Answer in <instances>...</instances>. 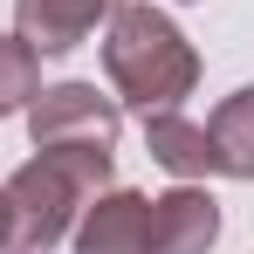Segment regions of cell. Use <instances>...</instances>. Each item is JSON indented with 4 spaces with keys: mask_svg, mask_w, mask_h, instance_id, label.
<instances>
[{
    "mask_svg": "<svg viewBox=\"0 0 254 254\" xmlns=\"http://www.w3.org/2000/svg\"><path fill=\"white\" fill-rule=\"evenodd\" d=\"M103 76L110 96L151 117V110H179L199 89V48L186 42V28L151 0H117V14L103 21Z\"/></svg>",
    "mask_w": 254,
    "mask_h": 254,
    "instance_id": "cell-1",
    "label": "cell"
},
{
    "mask_svg": "<svg viewBox=\"0 0 254 254\" xmlns=\"http://www.w3.org/2000/svg\"><path fill=\"white\" fill-rule=\"evenodd\" d=\"M110 186V151L103 144H35L28 165H14L7 220H14V254H48L76 234L83 206Z\"/></svg>",
    "mask_w": 254,
    "mask_h": 254,
    "instance_id": "cell-2",
    "label": "cell"
},
{
    "mask_svg": "<svg viewBox=\"0 0 254 254\" xmlns=\"http://www.w3.org/2000/svg\"><path fill=\"white\" fill-rule=\"evenodd\" d=\"M117 130H124V103L103 96L96 83H48L28 103L35 144H103V151H117Z\"/></svg>",
    "mask_w": 254,
    "mask_h": 254,
    "instance_id": "cell-3",
    "label": "cell"
},
{
    "mask_svg": "<svg viewBox=\"0 0 254 254\" xmlns=\"http://www.w3.org/2000/svg\"><path fill=\"white\" fill-rule=\"evenodd\" d=\"M220 241V199L199 179H179L172 192L151 199V241L144 254H213Z\"/></svg>",
    "mask_w": 254,
    "mask_h": 254,
    "instance_id": "cell-4",
    "label": "cell"
},
{
    "mask_svg": "<svg viewBox=\"0 0 254 254\" xmlns=\"http://www.w3.org/2000/svg\"><path fill=\"white\" fill-rule=\"evenodd\" d=\"M144 241H151V199L130 186H103L69 234L76 254H144Z\"/></svg>",
    "mask_w": 254,
    "mask_h": 254,
    "instance_id": "cell-5",
    "label": "cell"
},
{
    "mask_svg": "<svg viewBox=\"0 0 254 254\" xmlns=\"http://www.w3.org/2000/svg\"><path fill=\"white\" fill-rule=\"evenodd\" d=\"M110 14H117V0H14V35L35 55H69Z\"/></svg>",
    "mask_w": 254,
    "mask_h": 254,
    "instance_id": "cell-6",
    "label": "cell"
},
{
    "mask_svg": "<svg viewBox=\"0 0 254 254\" xmlns=\"http://www.w3.org/2000/svg\"><path fill=\"white\" fill-rule=\"evenodd\" d=\"M144 151H151L172 179H213V172H220L206 124H192L186 110H151V117H144Z\"/></svg>",
    "mask_w": 254,
    "mask_h": 254,
    "instance_id": "cell-7",
    "label": "cell"
},
{
    "mask_svg": "<svg viewBox=\"0 0 254 254\" xmlns=\"http://www.w3.org/2000/svg\"><path fill=\"white\" fill-rule=\"evenodd\" d=\"M206 137H213L220 172L254 186V83H241L234 96H220V110L206 117Z\"/></svg>",
    "mask_w": 254,
    "mask_h": 254,
    "instance_id": "cell-8",
    "label": "cell"
},
{
    "mask_svg": "<svg viewBox=\"0 0 254 254\" xmlns=\"http://www.w3.org/2000/svg\"><path fill=\"white\" fill-rule=\"evenodd\" d=\"M35 96H42V55L21 35H0V117L28 110Z\"/></svg>",
    "mask_w": 254,
    "mask_h": 254,
    "instance_id": "cell-9",
    "label": "cell"
},
{
    "mask_svg": "<svg viewBox=\"0 0 254 254\" xmlns=\"http://www.w3.org/2000/svg\"><path fill=\"white\" fill-rule=\"evenodd\" d=\"M0 254H14V220H7V192H0Z\"/></svg>",
    "mask_w": 254,
    "mask_h": 254,
    "instance_id": "cell-10",
    "label": "cell"
},
{
    "mask_svg": "<svg viewBox=\"0 0 254 254\" xmlns=\"http://www.w3.org/2000/svg\"><path fill=\"white\" fill-rule=\"evenodd\" d=\"M186 7H192V0H186Z\"/></svg>",
    "mask_w": 254,
    "mask_h": 254,
    "instance_id": "cell-11",
    "label": "cell"
}]
</instances>
